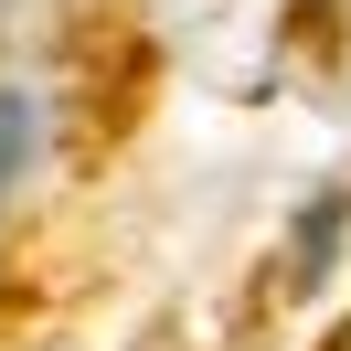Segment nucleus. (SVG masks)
Instances as JSON below:
<instances>
[{"instance_id":"obj_2","label":"nucleus","mask_w":351,"mask_h":351,"mask_svg":"<svg viewBox=\"0 0 351 351\" xmlns=\"http://www.w3.org/2000/svg\"><path fill=\"white\" fill-rule=\"evenodd\" d=\"M330 234H341V202H319V223H298V277L330 266Z\"/></svg>"},{"instance_id":"obj_1","label":"nucleus","mask_w":351,"mask_h":351,"mask_svg":"<svg viewBox=\"0 0 351 351\" xmlns=\"http://www.w3.org/2000/svg\"><path fill=\"white\" fill-rule=\"evenodd\" d=\"M22 160H32V107H22V96H0V192L22 181Z\"/></svg>"}]
</instances>
